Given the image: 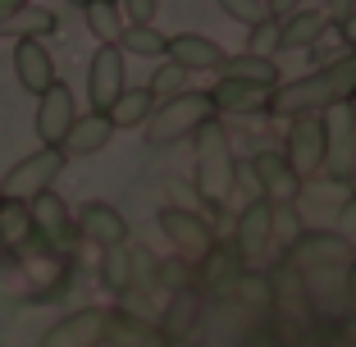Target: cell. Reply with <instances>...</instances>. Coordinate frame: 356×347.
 <instances>
[{"label":"cell","mask_w":356,"mask_h":347,"mask_svg":"<svg viewBox=\"0 0 356 347\" xmlns=\"http://www.w3.org/2000/svg\"><path fill=\"white\" fill-rule=\"evenodd\" d=\"M206 119H220L210 92H178V96H169V101H156V110L147 115L142 128H147L151 147H174V142H188Z\"/></svg>","instance_id":"3957f363"},{"label":"cell","mask_w":356,"mask_h":347,"mask_svg":"<svg viewBox=\"0 0 356 347\" xmlns=\"http://www.w3.org/2000/svg\"><path fill=\"white\" fill-rule=\"evenodd\" d=\"M51 32H60V19H55L51 10H37V5H28V10L10 14V19H0V37H51Z\"/></svg>","instance_id":"d4e9b609"},{"label":"cell","mask_w":356,"mask_h":347,"mask_svg":"<svg viewBox=\"0 0 356 347\" xmlns=\"http://www.w3.org/2000/svg\"><path fill=\"white\" fill-rule=\"evenodd\" d=\"M32 0H0V19H10V14H19V10H28Z\"/></svg>","instance_id":"f35d334b"},{"label":"cell","mask_w":356,"mask_h":347,"mask_svg":"<svg viewBox=\"0 0 356 347\" xmlns=\"http://www.w3.org/2000/svg\"><path fill=\"white\" fill-rule=\"evenodd\" d=\"M229 293L238 297V302H247V306H274V288H270V274H261V270H233V284H229Z\"/></svg>","instance_id":"f546056e"},{"label":"cell","mask_w":356,"mask_h":347,"mask_svg":"<svg viewBox=\"0 0 356 347\" xmlns=\"http://www.w3.org/2000/svg\"><path fill=\"white\" fill-rule=\"evenodd\" d=\"M14 78H19V87L32 92V96H42L46 87L60 78L55 74V55L46 51L42 37H19V42H14Z\"/></svg>","instance_id":"2e32d148"},{"label":"cell","mask_w":356,"mask_h":347,"mask_svg":"<svg viewBox=\"0 0 356 347\" xmlns=\"http://www.w3.org/2000/svg\"><path fill=\"white\" fill-rule=\"evenodd\" d=\"M338 32H343V42L356 51V10H347L343 19H338Z\"/></svg>","instance_id":"74e56055"},{"label":"cell","mask_w":356,"mask_h":347,"mask_svg":"<svg viewBox=\"0 0 356 347\" xmlns=\"http://www.w3.org/2000/svg\"><path fill=\"white\" fill-rule=\"evenodd\" d=\"M105 320H110L105 306L69 311L64 320H55V325L37 338V347H101L105 343Z\"/></svg>","instance_id":"4fadbf2b"},{"label":"cell","mask_w":356,"mask_h":347,"mask_svg":"<svg viewBox=\"0 0 356 347\" xmlns=\"http://www.w3.org/2000/svg\"><path fill=\"white\" fill-rule=\"evenodd\" d=\"M156 224H160V233L178 247V256H188V261H201V256L215 247V229H210V220H201L197 211L165 206V211L156 215Z\"/></svg>","instance_id":"7c38bea8"},{"label":"cell","mask_w":356,"mask_h":347,"mask_svg":"<svg viewBox=\"0 0 356 347\" xmlns=\"http://www.w3.org/2000/svg\"><path fill=\"white\" fill-rule=\"evenodd\" d=\"M347 261H352V242H347L343 233H320V229L306 233L302 229V238L288 247V265H297L302 274H311V270H343Z\"/></svg>","instance_id":"30bf717a"},{"label":"cell","mask_w":356,"mask_h":347,"mask_svg":"<svg viewBox=\"0 0 356 347\" xmlns=\"http://www.w3.org/2000/svg\"><path fill=\"white\" fill-rule=\"evenodd\" d=\"M215 115H270L274 87L270 83H252V78H224L210 87Z\"/></svg>","instance_id":"9a60e30c"},{"label":"cell","mask_w":356,"mask_h":347,"mask_svg":"<svg viewBox=\"0 0 356 347\" xmlns=\"http://www.w3.org/2000/svg\"><path fill=\"white\" fill-rule=\"evenodd\" d=\"M78 238H87V242H96V247H124L128 242V220L110 206V201H87L83 211H78Z\"/></svg>","instance_id":"ac0fdd59"},{"label":"cell","mask_w":356,"mask_h":347,"mask_svg":"<svg viewBox=\"0 0 356 347\" xmlns=\"http://www.w3.org/2000/svg\"><path fill=\"white\" fill-rule=\"evenodd\" d=\"M224 55L229 51H224L220 42L201 37V32H178V37L165 42V60H174L178 69H188V74H220Z\"/></svg>","instance_id":"e0dca14e"},{"label":"cell","mask_w":356,"mask_h":347,"mask_svg":"<svg viewBox=\"0 0 356 347\" xmlns=\"http://www.w3.org/2000/svg\"><path fill=\"white\" fill-rule=\"evenodd\" d=\"M83 19H87V32H92L96 42H119V32H124L119 0H87V5H83Z\"/></svg>","instance_id":"4316f807"},{"label":"cell","mask_w":356,"mask_h":347,"mask_svg":"<svg viewBox=\"0 0 356 347\" xmlns=\"http://www.w3.org/2000/svg\"><path fill=\"white\" fill-rule=\"evenodd\" d=\"M215 5H220L233 23H242V28H256V23L265 19V0H215Z\"/></svg>","instance_id":"836d02e7"},{"label":"cell","mask_w":356,"mask_h":347,"mask_svg":"<svg viewBox=\"0 0 356 347\" xmlns=\"http://www.w3.org/2000/svg\"><path fill=\"white\" fill-rule=\"evenodd\" d=\"M334 233H343L347 242H356V188L343 192V206H338V215H334Z\"/></svg>","instance_id":"e575fe53"},{"label":"cell","mask_w":356,"mask_h":347,"mask_svg":"<svg viewBox=\"0 0 356 347\" xmlns=\"http://www.w3.org/2000/svg\"><path fill=\"white\" fill-rule=\"evenodd\" d=\"M288 165L302 174V179H311V174H320L325 169V119L320 115H293L288 119Z\"/></svg>","instance_id":"5bb4252c"},{"label":"cell","mask_w":356,"mask_h":347,"mask_svg":"<svg viewBox=\"0 0 356 347\" xmlns=\"http://www.w3.org/2000/svg\"><path fill=\"white\" fill-rule=\"evenodd\" d=\"M347 10H352V0H334V10H329V19H343Z\"/></svg>","instance_id":"60d3db41"},{"label":"cell","mask_w":356,"mask_h":347,"mask_svg":"<svg viewBox=\"0 0 356 347\" xmlns=\"http://www.w3.org/2000/svg\"><path fill=\"white\" fill-rule=\"evenodd\" d=\"M165 32L156 28V23H124V32H119V51L124 55H137V60H165Z\"/></svg>","instance_id":"cb8c5ba5"},{"label":"cell","mask_w":356,"mask_h":347,"mask_svg":"<svg viewBox=\"0 0 356 347\" xmlns=\"http://www.w3.org/2000/svg\"><path fill=\"white\" fill-rule=\"evenodd\" d=\"M110 137H115V124H110V115H101V110H87V115H78L74 124H69V133H64L60 151L69 160H83V156H96V151L110 147Z\"/></svg>","instance_id":"d6986e66"},{"label":"cell","mask_w":356,"mask_h":347,"mask_svg":"<svg viewBox=\"0 0 356 347\" xmlns=\"http://www.w3.org/2000/svg\"><path fill=\"white\" fill-rule=\"evenodd\" d=\"M10 261H14V256H10V252H5V247H0V270H5V265H10Z\"/></svg>","instance_id":"7bdbcfd3"},{"label":"cell","mask_w":356,"mask_h":347,"mask_svg":"<svg viewBox=\"0 0 356 347\" xmlns=\"http://www.w3.org/2000/svg\"><path fill=\"white\" fill-rule=\"evenodd\" d=\"M32 211V229H37V242H42L51 256H69L78 242V224H74V211H69V201L60 197L55 188L37 192V197L28 201Z\"/></svg>","instance_id":"8992f818"},{"label":"cell","mask_w":356,"mask_h":347,"mask_svg":"<svg viewBox=\"0 0 356 347\" xmlns=\"http://www.w3.org/2000/svg\"><path fill=\"white\" fill-rule=\"evenodd\" d=\"M165 347H192L188 338H165Z\"/></svg>","instance_id":"b9f144b4"},{"label":"cell","mask_w":356,"mask_h":347,"mask_svg":"<svg viewBox=\"0 0 356 347\" xmlns=\"http://www.w3.org/2000/svg\"><path fill=\"white\" fill-rule=\"evenodd\" d=\"M252 179H256V192H261L270 206H293L302 197V174L288 165L283 151H256L252 156Z\"/></svg>","instance_id":"9c48e42d"},{"label":"cell","mask_w":356,"mask_h":347,"mask_svg":"<svg viewBox=\"0 0 356 347\" xmlns=\"http://www.w3.org/2000/svg\"><path fill=\"white\" fill-rule=\"evenodd\" d=\"M188 69H178L174 60H160L156 64V74H151V83H147V92L156 96V101H169V96H178V92H188Z\"/></svg>","instance_id":"4dcf8cb0"},{"label":"cell","mask_w":356,"mask_h":347,"mask_svg":"<svg viewBox=\"0 0 356 347\" xmlns=\"http://www.w3.org/2000/svg\"><path fill=\"white\" fill-rule=\"evenodd\" d=\"M105 343H115V347H165V334H160L156 320L119 306V311H110V320H105Z\"/></svg>","instance_id":"44dd1931"},{"label":"cell","mask_w":356,"mask_h":347,"mask_svg":"<svg viewBox=\"0 0 356 347\" xmlns=\"http://www.w3.org/2000/svg\"><path fill=\"white\" fill-rule=\"evenodd\" d=\"M302 10V0H265V14L270 19H288V14Z\"/></svg>","instance_id":"8d00e7d4"},{"label":"cell","mask_w":356,"mask_h":347,"mask_svg":"<svg viewBox=\"0 0 356 347\" xmlns=\"http://www.w3.org/2000/svg\"><path fill=\"white\" fill-rule=\"evenodd\" d=\"M320 119H325V174L329 183H343V188H352V169H356V110L347 106H329L320 110Z\"/></svg>","instance_id":"277c9868"},{"label":"cell","mask_w":356,"mask_h":347,"mask_svg":"<svg viewBox=\"0 0 356 347\" xmlns=\"http://www.w3.org/2000/svg\"><path fill=\"white\" fill-rule=\"evenodd\" d=\"M352 261H356V242H352Z\"/></svg>","instance_id":"f6af8a7d"},{"label":"cell","mask_w":356,"mask_h":347,"mask_svg":"<svg viewBox=\"0 0 356 347\" xmlns=\"http://www.w3.org/2000/svg\"><path fill=\"white\" fill-rule=\"evenodd\" d=\"M151 110H156V96H151L147 87H124L105 115H110V124H115V133H119V128H142Z\"/></svg>","instance_id":"603a6c76"},{"label":"cell","mask_w":356,"mask_h":347,"mask_svg":"<svg viewBox=\"0 0 356 347\" xmlns=\"http://www.w3.org/2000/svg\"><path fill=\"white\" fill-rule=\"evenodd\" d=\"M69 156L60 147H37L32 156H23L19 165H10V174L0 179V197H14V201H32L37 192L55 188V179L64 174Z\"/></svg>","instance_id":"5b68a950"},{"label":"cell","mask_w":356,"mask_h":347,"mask_svg":"<svg viewBox=\"0 0 356 347\" xmlns=\"http://www.w3.org/2000/svg\"><path fill=\"white\" fill-rule=\"evenodd\" d=\"M329 14L325 10H297L288 19H279V51H306L329 32Z\"/></svg>","instance_id":"7402d4cb"},{"label":"cell","mask_w":356,"mask_h":347,"mask_svg":"<svg viewBox=\"0 0 356 347\" xmlns=\"http://www.w3.org/2000/svg\"><path fill=\"white\" fill-rule=\"evenodd\" d=\"M356 96V51L343 55V60L315 69V74L297 78L288 87H274V101H270V115L279 119H293V115H320L329 106H343Z\"/></svg>","instance_id":"6da1fadb"},{"label":"cell","mask_w":356,"mask_h":347,"mask_svg":"<svg viewBox=\"0 0 356 347\" xmlns=\"http://www.w3.org/2000/svg\"><path fill=\"white\" fill-rule=\"evenodd\" d=\"M252 37H247V55H265V60H274V51H279V19H270L265 14L256 28H247Z\"/></svg>","instance_id":"1f68e13d"},{"label":"cell","mask_w":356,"mask_h":347,"mask_svg":"<svg viewBox=\"0 0 356 347\" xmlns=\"http://www.w3.org/2000/svg\"><path fill=\"white\" fill-rule=\"evenodd\" d=\"M347 297H352V306H356V261H352V270H347Z\"/></svg>","instance_id":"ab89813d"},{"label":"cell","mask_w":356,"mask_h":347,"mask_svg":"<svg viewBox=\"0 0 356 347\" xmlns=\"http://www.w3.org/2000/svg\"><path fill=\"white\" fill-rule=\"evenodd\" d=\"M192 147H197V192L210 211H224L233 201L238 188V156H233L229 128L220 119H206V124L192 133Z\"/></svg>","instance_id":"7a4b0ae2"},{"label":"cell","mask_w":356,"mask_h":347,"mask_svg":"<svg viewBox=\"0 0 356 347\" xmlns=\"http://www.w3.org/2000/svg\"><path fill=\"white\" fill-rule=\"evenodd\" d=\"M0 247L10 256H28L37 252V229H32V211L28 201H14V197H0Z\"/></svg>","instance_id":"ffe728a7"},{"label":"cell","mask_w":356,"mask_h":347,"mask_svg":"<svg viewBox=\"0 0 356 347\" xmlns=\"http://www.w3.org/2000/svg\"><path fill=\"white\" fill-rule=\"evenodd\" d=\"M69 5H78V10H83V5H87V0H69Z\"/></svg>","instance_id":"ee69618b"},{"label":"cell","mask_w":356,"mask_h":347,"mask_svg":"<svg viewBox=\"0 0 356 347\" xmlns=\"http://www.w3.org/2000/svg\"><path fill=\"white\" fill-rule=\"evenodd\" d=\"M124 87H128V55L115 42H101L92 51V64H87V101H92V110L105 115Z\"/></svg>","instance_id":"52a82bcc"},{"label":"cell","mask_w":356,"mask_h":347,"mask_svg":"<svg viewBox=\"0 0 356 347\" xmlns=\"http://www.w3.org/2000/svg\"><path fill=\"white\" fill-rule=\"evenodd\" d=\"M270 220H274V206L265 197H256V201H247L238 211V224H233V252H238V261H265V256L274 252V229H270Z\"/></svg>","instance_id":"ba28073f"},{"label":"cell","mask_w":356,"mask_h":347,"mask_svg":"<svg viewBox=\"0 0 356 347\" xmlns=\"http://www.w3.org/2000/svg\"><path fill=\"white\" fill-rule=\"evenodd\" d=\"M220 74H224V78H252V83L279 87V64L265 60V55H224Z\"/></svg>","instance_id":"83f0119b"},{"label":"cell","mask_w":356,"mask_h":347,"mask_svg":"<svg viewBox=\"0 0 356 347\" xmlns=\"http://www.w3.org/2000/svg\"><path fill=\"white\" fill-rule=\"evenodd\" d=\"M192 325H197V293H192V288H174L165 316H160V334L165 338H188Z\"/></svg>","instance_id":"484cf974"},{"label":"cell","mask_w":356,"mask_h":347,"mask_svg":"<svg viewBox=\"0 0 356 347\" xmlns=\"http://www.w3.org/2000/svg\"><path fill=\"white\" fill-rule=\"evenodd\" d=\"M101 284L115 297H124L133 288V261H128V242L124 247H105L101 252Z\"/></svg>","instance_id":"f1b7e54d"},{"label":"cell","mask_w":356,"mask_h":347,"mask_svg":"<svg viewBox=\"0 0 356 347\" xmlns=\"http://www.w3.org/2000/svg\"><path fill=\"white\" fill-rule=\"evenodd\" d=\"M74 119H78L74 87L55 78V83L46 87L42 96H37V119H32V128H37V142H42V147H60Z\"/></svg>","instance_id":"8fae6325"},{"label":"cell","mask_w":356,"mask_h":347,"mask_svg":"<svg viewBox=\"0 0 356 347\" xmlns=\"http://www.w3.org/2000/svg\"><path fill=\"white\" fill-rule=\"evenodd\" d=\"M270 229H274V242H279L283 252H288V247H293V242L302 238V220H297V211H293V206H274Z\"/></svg>","instance_id":"d6a6232c"},{"label":"cell","mask_w":356,"mask_h":347,"mask_svg":"<svg viewBox=\"0 0 356 347\" xmlns=\"http://www.w3.org/2000/svg\"><path fill=\"white\" fill-rule=\"evenodd\" d=\"M156 10H160V0H119L124 23H156Z\"/></svg>","instance_id":"d590c367"}]
</instances>
